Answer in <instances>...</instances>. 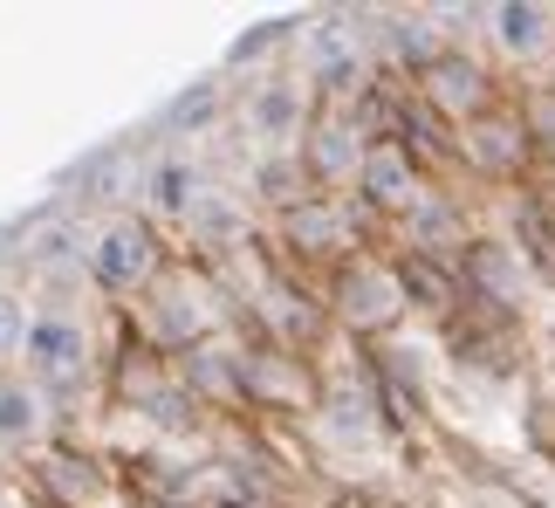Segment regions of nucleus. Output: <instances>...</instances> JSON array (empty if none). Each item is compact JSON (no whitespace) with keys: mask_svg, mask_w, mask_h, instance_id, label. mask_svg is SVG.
I'll return each mask as SVG.
<instances>
[{"mask_svg":"<svg viewBox=\"0 0 555 508\" xmlns=\"http://www.w3.org/2000/svg\"><path fill=\"white\" fill-rule=\"evenodd\" d=\"M0 508H14V501H8V495H0Z\"/></svg>","mask_w":555,"mask_h":508,"instance_id":"obj_20","label":"nucleus"},{"mask_svg":"<svg viewBox=\"0 0 555 508\" xmlns=\"http://www.w3.org/2000/svg\"><path fill=\"white\" fill-rule=\"evenodd\" d=\"M425 97H433L439 111L466 117V111H480V103H487V76L474 69V62H460V55H439L433 69H425Z\"/></svg>","mask_w":555,"mask_h":508,"instance_id":"obj_8","label":"nucleus"},{"mask_svg":"<svg viewBox=\"0 0 555 508\" xmlns=\"http://www.w3.org/2000/svg\"><path fill=\"white\" fill-rule=\"evenodd\" d=\"M90 268H96V282H103V289H144V282L158 275V241H152V227H138V220H111V227H96Z\"/></svg>","mask_w":555,"mask_h":508,"instance_id":"obj_2","label":"nucleus"},{"mask_svg":"<svg viewBox=\"0 0 555 508\" xmlns=\"http://www.w3.org/2000/svg\"><path fill=\"white\" fill-rule=\"evenodd\" d=\"M28 323H35V316L21 309V295H8V289H0V357L28 344Z\"/></svg>","mask_w":555,"mask_h":508,"instance_id":"obj_18","label":"nucleus"},{"mask_svg":"<svg viewBox=\"0 0 555 508\" xmlns=\"http://www.w3.org/2000/svg\"><path fill=\"white\" fill-rule=\"evenodd\" d=\"M466 152H474L480 165H494V173H507V165L521 158V138L507 131V124H480V131L466 138Z\"/></svg>","mask_w":555,"mask_h":508,"instance_id":"obj_15","label":"nucleus"},{"mask_svg":"<svg viewBox=\"0 0 555 508\" xmlns=\"http://www.w3.org/2000/svg\"><path fill=\"white\" fill-rule=\"evenodd\" d=\"M391 49H398L404 62H425V69L439 62V41H433V28H425V21H391Z\"/></svg>","mask_w":555,"mask_h":508,"instance_id":"obj_16","label":"nucleus"},{"mask_svg":"<svg viewBox=\"0 0 555 508\" xmlns=\"http://www.w3.org/2000/svg\"><path fill=\"white\" fill-rule=\"evenodd\" d=\"M21 351H28V371L41 378V385H69V378L90 371V330H82L76 316H62V309L35 316Z\"/></svg>","mask_w":555,"mask_h":508,"instance_id":"obj_1","label":"nucleus"},{"mask_svg":"<svg viewBox=\"0 0 555 508\" xmlns=\"http://www.w3.org/2000/svg\"><path fill=\"white\" fill-rule=\"evenodd\" d=\"M357 186L377 200V206H412L418 186H412V158L398 152V144H371L364 152V173H357Z\"/></svg>","mask_w":555,"mask_h":508,"instance_id":"obj_9","label":"nucleus"},{"mask_svg":"<svg viewBox=\"0 0 555 508\" xmlns=\"http://www.w3.org/2000/svg\"><path fill=\"white\" fill-rule=\"evenodd\" d=\"M247 124H254L261 144H295V138H302V82L268 76L261 90L247 97Z\"/></svg>","mask_w":555,"mask_h":508,"instance_id":"obj_5","label":"nucleus"},{"mask_svg":"<svg viewBox=\"0 0 555 508\" xmlns=\"http://www.w3.org/2000/svg\"><path fill=\"white\" fill-rule=\"evenodd\" d=\"M185 227H192L206 247H233V241L247 234V214H241L227 193H199V200H192V214H185Z\"/></svg>","mask_w":555,"mask_h":508,"instance_id":"obj_10","label":"nucleus"},{"mask_svg":"<svg viewBox=\"0 0 555 508\" xmlns=\"http://www.w3.org/2000/svg\"><path fill=\"white\" fill-rule=\"evenodd\" d=\"M336 303H344V323L357 330H384V323H398V309H404V282L391 268H350L344 275V289H336Z\"/></svg>","mask_w":555,"mask_h":508,"instance_id":"obj_4","label":"nucleus"},{"mask_svg":"<svg viewBox=\"0 0 555 508\" xmlns=\"http://www.w3.org/2000/svg\"><path fill=\"white\" fill-rule=\"evenodd\" d=\"M344 214L336 206H323V200H302V206H288V241L295 247H309V254H323V247H344Z\"/></svg>","mask_w":555,"mask_h":508,"instance_id":"obj_13","label":"nucleus"},{"mask_svg":"<svg viewBox=\"0 0 555 508\" xmlns=\"http://www.w3.org/2000/svg\"><path fill=\"white\" fill-rule=\"evenodd\" d=\"M49 433V398L28 378H0V447H35Z\"/></svg>","mask_w":555,"mask_h":508,"instance_id":"obj_6","label":"nucleus"},{"mask_svg":"<svg viewBox=\"0 0 555 508\" xmlns=\"http://www.w3.org/2000/svg\"><path fill=\"white\" fill-rule=\"evenodd\" d=\"M302 55H309V76L323 82V90H357V82H364V28H350L344 14L315 21Z\"/></svg>","mask_w":555,"mask_h":508,"instance_id":"obj_3","label":"nucleus"},{"mask_svg":"<svg viewBox=\"0 0 555 508\" xmlns=\"http://www.w3.org/2000/svg\"><path fill=\"white\" fill-rule=\"evenodd\" d=\"M192 200H199L192 165H185V158H165L158 173H152V206H158V214H192Z\"/></svg>","mask_w":555,"mask_h":508,"instance_id":"obj_14","label":"nucleus"},{"mask_svg":"<svg viewBox=\"0 0 555 508\" xmlns=\"http://www.w3.org/2000/svg\"><path fill=\"white\" fill-rule=\"evenodd\" d=\"M474 268H480V282H487V289H501V295H515V289H521V275H515V268H507V262H501V254H494V247H487V254H480V262H474Z\"/></svg>","mask_w":555,"mask_h":508,"instance_id":"obj_19","label":"nucleus"},{"mask_svg":"<svg viewBox=\"0 0 555 508\" xmlns=\"http://www.w3.org/2000/svg\"><path fill=\"white\" fill-rule=\"evenodd\" d=\"M309 158H315V173H323V179H357V173H364V152H357L350 124H315Z\"/></svg>","mask_w":555,"mask_h":508,"instance_id":"obj_12","label":"nucleus"},{"mask_svg":"<svg viewBox=\"0 0 555 508\" xmlns=\"http://www.w3.org/2000/svg\"><path fill=\"white\" fill-rule=\"evenodd\" d=\"M90 247H96V234H82L76 220H62V214H55V220L28 227V247H21V254H28V268H35V275H62V268H76Z\"/></svg>","mask_w":555,"mask_h":508,"instance_id":"obj_7","label":"nucleus"},{"mask_svg":"<svg viewBox=\"0 0 555 508\" xmlns=\"http://www.w3.org/2000/svg\"><path fill=\"white\" fill-rule=\"evenodd\" d=\"M494 35L507 55H542L548 49V8H521V0H507L494 8Z\"/></svg>","mask_w":555,"mask_h":508,"instance_id":"obj_11","label":"nucleus"},{"mask_svg":"<svg viewBox=\"0 0 555 508\" xmlns=\"http://www.w3.org/2000/svg\"><path fill=\"white\" fill-rule=\"evenodd\" d=\"M330 412H336L330 427L344 433V440H350V433H357V440L371 433V398H364V392H336V406H330Z\"/></svg>","mask_w":555,"mask_h":508,"instance_id":"obj_17","label":"nucleus"}]
</instances>
